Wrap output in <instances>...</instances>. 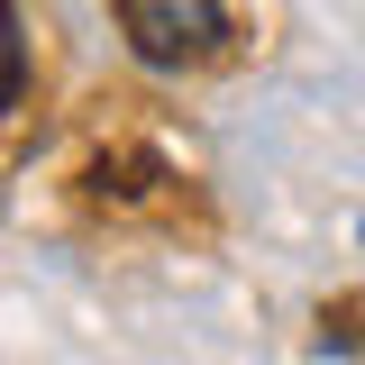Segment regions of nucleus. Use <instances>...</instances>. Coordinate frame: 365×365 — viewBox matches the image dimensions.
I'll list each match as a JSON object with an SVG mask.
<instances>
[{
    "label": "nucleus",
    "instance_id": "f257e3e1",
    "mask_svg": "<svg viewBox=\"0 0 365 365\" xmlns=\"http://www.w3.org/2000/svg\"><path fill=\"white\" fill-rule=\"evenodd\" d=\"M119 19H128V46L146 64H192V55H210L228 37L220 0H119Z\"/></svg>",
    "mask_w": 365,
    "mask_h": 365
},
{
    "label": "nucleus",
    "instance_id": "f03ea898",
    "mask_svg": "<svg viewBox=\"0 0 365 365\" xmlns=\"http://www.w3.org/2000/svg\"><path fill=\"white\" fill-rule=\"evenodd\" d=\"M19 91H28V46H19V19L0 0V110H19Z\"/></svg>",
    "mask_w": 365,
    "mask_h": 365
}]
</instances>
